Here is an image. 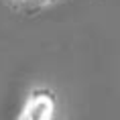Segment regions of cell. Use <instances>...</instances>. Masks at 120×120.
Instances as JSON below:
<instances>
[{
	"label": "cell",
	"instance_id": "6da1fadb",
	"mask_svg": "<svg viewBox=\"0 0 120 120\" xmlns=\"http://www.w3.org/2000/svg\"><path fill=\"white\" fill-rule=\"evenodd\" d=\"M57 110L55 92L49 88H35L29 92L16 120H53Z\"/></svg>",
	"mask_w": 120,
	"mask_h": 120
},
{
	"label": "cell",
	"instance_id": "7a4b0ae2",
	"mask_svg": "<svg viewBox=\"0 0 120 120\" xmlns=\"http://www.w3.org/2000/svg\"><path fill=\"white\" fill-rule=\"evenodd\" d=\"M59 0H4V4H6L10 10L19 14H25V16H33V14H39L47 10V8L55 6Z\"/></svg>",
	"mask_w": 120,
	"mask_h": 120
}]
</instances>
